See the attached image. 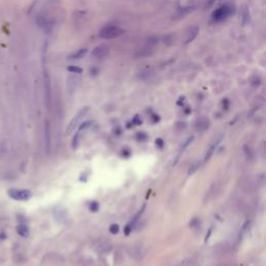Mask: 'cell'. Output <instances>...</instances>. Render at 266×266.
<instances>
[{
	"mask_svg": "<svg viewBox=\"0 0 266 266\" xmlns=\"http://www.w3.org/2000/svg\"><path fill=\"white\" fill-rule=\"evenodd\" d=\"M233 14H234V7L230 3H226L217 9H215L211 17L214 22H223L228 19L230 16H232Z\"/></svg>",
	"mask_w": 266,
	"mask_h": 266,
	"instance_id": "6da1fadb",
	"label": "cell"
},
{
	"mask_svg": "<svg viewBox=\"0 0 266 266\" xmlns=\"http://www.w3.org/2000/svg\"><path fill=\"white\" fill-rule=\"evenodd\" d=\"M124 33V29L117 25H107L99 32V36L104 40H113Z\"/></svg>",
	"mask_w": 266,
	"mask_h": 266,
	"instance_id": "7a4b0ae2",
	"label": "cell"
},
{
	"mask_svg": "<svg viewBox=\"0 0 266 266\" xmlns=\"http://www.w3.org/2000/svg\"><path fill=\"white\" fill-rule=\"evenodd\" d=\"M87 111H88V107H83L82 109H80V110L77 112V115H75L74 117L72 119V121H71V123L69 124L68 128H67V134H71L73 131H74L75 129L77 128V126L80 124L81 120L83 119V117L86 115Z\"/></svg>",
	"mask_w": 266,
	"mask_h": 266,
	"instance_id": "3957f363",
	"label": "cell"
},
{
	"mask_svg": "<svg viewBox=\"0 0 266 266\" xmlns=\"http://www.w3.org/2000/svg\"><path fill=\"white\" fill-rule=\"evenodd\" d=\"M9 198L16 201H27L31 198V192L27 189H9L7 191Z\"/></svg>",
	"mask_w": 266,
	"mask_h": 266,
	"instance_id": "277c9868",
	"label": "cell"
},
{
	"mask_svg": "<svg viewBox=\"0 0 266 266\" xmlns=\"http://www.w3.org/2000/svg\"><path fill=\"white\" fill-rule=\"evenodd\" d=\"M109 53V47L104 44L97 46L93 49L92 51V56L96 59H102V58L106 57Z\"/></svg>",
	"mask_w": 266,
	"mask_h": 266,
	"instance_id": "5b68a950",
	"label": "cell"
},
{
	"mask_svg": "<svg viewBox=\"0 0 266 266\" xmlns=\"http://www.w3.org/2000/svg\"><path fill=\"white\" fill-rule=\"evenodd\" d=\"M259 186V183L256 179L252 178V177H246V178H243L242 180V189L244 190L245 192H253L255 191L256 189Z\"/></svg>",
	"mask_w": 266,
	"mask_h": 266,
	"instance_id": "8992f818",
	"label": "cell"
},
{
	"mask_svg": "<svg viewBox=\"0 0 266 266\" xmlns=\"http://www.w3.org/2000/svg\"><path fill=\"white\" fill-rule=\"evenodd\" d=\"M36 24H38V27L42 28V29L46 32L51 31L52 27H53L52 21L48 19L47 17H45V16H38V17H36Z\"/></svg>",
	"mask_w": 266,
	"mask_h": 266,
	"instance_id": "52a82bcc",
	"label": "cell"
},
{
	"mask_svg": "<svg viewBox=\"0 0 266 266\" xmlns=\"http://www.w3.org/2000/svg\"><path fill=\"white\" fill-rule=\"evenodd\" d=\"M200 28L196 25H191L186 29L185 31V36H184V43L185 44H189L192 41H194V38L198 36Z\"/></svg>",
	"mask_w": 266,
	"mask_h": 266,
	"instance_id": "ba28073f",
	"label": "cell"
},
{
	"mask_svg": "<svg viewBox=\"0 0 266 266\" xmlns=\"http://www.w3.org/2000/svg\"><path fill=\"white\" fill-rule=\"evenodd\" d=\"M145 207H146V206H145V205H144L143 208H141L138 211H137V213L134 215V217H132V219H131V220H130V223H129V224H128V226L126 227V231H125L126 234H129L130 231H131L132 229H133V227H134L135 225H136V223H137V221H138L139 217L141 216V214H143L144 210H145Z\"/></svg>",
	"mask_w": 266,
	"mask_h": 266,
	"instance_id": "9c48e42d",
	"label": "cell"
},
{
	"mask_svg": "<svg viewBox=\"0 0 266 266\" xmlns=\"http://www.w3.org/2000/svg\"><path fill=\"white\" fill-rule=\"evenodd\" d=\"M249 20H251V13H249V9L246 5L241 9V13H240V22L242 24V26H246L249 24Z\"/></svg>",
	"mask_w": 266,
	"mask_h": 266,
	"instance_id": "30bf717a",
	"label": "cell"
},
{
	"mask_svg": "<svg viewBox=\"0 0 266 266\" xmlns=\"http://www.w3.org/2000/svg\"><path fill=\"white\" fill-rule=\"evenodd\" d=\"M209 125H210V122L207 117H201L196 121V129L198 131H205L206 129H208Z\"/></svg>",
	"mask_w": 266,
	"mask_h": 266,
	"instance_id": "8fae6325",
	"label": "cell"
},
{
	"mask_svg": "<svg viewBox=\"0 0 266 266\" xmlns=\"http://www.w3.org/2000/svg\"><path fill=\"white\" fill-rule=\"evenodd\" d=\"M194 11L192 7H181L176 12V14L174 15V18L176 19H181V18H185V16H187L188 14H190Z\"/></svg>",
	"mask_w": 266,
	"mask_h": 266,
	"instance_id": "7c38bea8",
	"label": "cell"
},
{
	"mask_svg": "<svg viewBox=\"0 0 266 266\" xmlns=\"http://www.w3.org/2000/svg\"><path fill=\"white\" fill-rule=\"evenodd\" d=\"M220 141H221V137H219V138L217 139V141H215V143L213 144V145H211V146H210V148H209L208 151H207L206 155H205V159H204V161H205V162H208L209 160H210V158L212 157L213 153H214V151H215V149H216L217 145H218V144L220 143Z\"/></svg>",
	"mask_w": 266,
	"mask_h": 266,
	"instance_id": "4fadbf2b",
	"label": "cell"
},
{
	"mask_svg": "<svg viewBox=\"0 0 266 266\" xmlns=\"http://www.w3.org/2000/svg\"><path fill=\"white\" fill-rule=\"evenodd\" d=\"M86 53H87V49L86 48H83V49H79V50H76L75 52H73L69 56V58L70 59H80V58L84 57L86 55Z\"/></svg>",
	"mask_w": 266,
	"mask_h": 266,
	"instance_id": "5bb4252c",
	"label": "cell"
},
{
	"mask_svg": "<svg viewBox=\"0 0 266 266\" xmlns=\"http://www.w3.org/2000/svg\"><path fill=\"white\" fill-rule=\"evenodd\" d=\"M76 75L77 74H75V77H71V78H69L68 87H69V90L71 91V93L74 92V91L76 90V86L79 84V82H80V79H79Z\"/></svg>",
	"mask_w": 266,
	"mask_h": 266,
	"instance_id": "9a60e30c",
	"label": "cell"
},
{
	"mask_svg": "<svg viewBox=\"0 0 266 266\" xmlns=\"http://www.w3.org/2000/svg\"><path fill=\"white\" fill-rule=\"evenodd\" d=\"M17 232L20 236L24 237V238L29 236V233H30L29 229H28V227L26 226V225H19V226L17 227Z\"/></svg>",
	"mask_w": 266,
	"mask_h": 266,
	"instance_id": "2e32d148",
	"label": "cell"
},
{
	"mask_svg": "<svg viewBox=\"0 0 266 266\" xmlns=\"http://www.w3.org/2000/svg\"><path fill=\"white\" fill-rule=\"evenodd\" d=\"M129 254L131 257L135 258V259H139V258L143 257V251H141V247H132L131 249L129 251Z\"/></svg>",
	"mask_w": 266,
	"mask_h": 266,
	"instance_id": "e0dca14e",
	"label": "cell"
},
{
	"mask_svg": "<svg viewBox=\"0 0 266 266\" xmlns=\"http://www.w3.org/2000/svg\"><path fill=\"white\" fill-rule=\"evenodd\" d=\"M45 135H46V149H47V153H49L50 144H51V133H50V128H49V125H48V124H46Z\"/></svg>",
	"mask_w": 266,
	"mask_h": 266,
	"instance_id": "ac0fdd59",
	"label": "cell"
},
{
	"mask_svg": "<svg viewBox=\"0 0 266 266\" xmlns=\"http://www.w3.org/2000/svg\"><path fill=\"white\" fill-rule=\"evenodd\" d=\"M200 166H201V161H200V160H196V161H194V163L190 165V167L188 168V174H189V175L194 174L196 170H199Z\"/></svg>",
	"mask_w": 266,
	"mask_h": 266,
	"instance_id": "d6986e66",
	"label": "cell"
},
{
	"mask_svg": "<svg viewBox=\"0 0 266 266\" xmlns=\"http://www.w3.org/2000/svg\"><path fill=\"white\" fill-rule=\"evenodd\" d=\"M68 71L73 74H81L83 72L82 69L80 67H77V66H69L68 67Z\"/></svg>",
	"mask_w": 266,
	"mask_h": 266,
	"instance_id": "ffe728a7",
	"label": "cell"
},
{
	"mask_svg": "<svg viewBox=\"0 0 266 266\" xmlns=\"http://www.w3.org/2000/svg\"><path fill=\"white\" fill-rule=\"evenodd\" d=\"M251 82H252V84H253V85H255V86H258V85L261 84V78H260V77H258V76H254V77H252Z\"/></svg>",
	"mask_w": 266,
	"mask_h": 266,
	"instance_id": "44dd1931",
	"label": "cell"
},
{
	"mask_svg": "<svg viewBox=\"0 0 266 266\" xmlns=\"http://www.w3.org/2000/svg\"><path fill=\"white\" fill-rule=\"evenodd\" d=\"M90 209L93 211V212H97V211H98V209H99V204H98V203H96V202L91 203Z\"/></svg>",
	"mask_w": 266,
	"mask_h": 266,
	"instance_id": "7402d4cb",
	"label": "cell"
},
{
	"mask_svg": "<svg viewBox=\"0 0 266 266\" xmlns=\"http://www.w3.org/2000/svg\"><path fill=\"white\" fill-rule=\"evenodd\" d=\"M109 231H110L111 234H117L119 232V226L117 225H111L110 228H109Z\"/></svg>",
	"mask_w": 266,
	"mask_h": 266,
	"instance_id": "603a6c76",
	"label": "cell"
},
{
	"mask_svg": "<svg viewBox=\"0 0 266 266\" xmlns=\"http://www.w3.org/2000/svg\"><path fill=\"white\" fill-rule=\"evenodd\" d=\"M92 124H93V122H91V121L84 122V123H83L82 125L80 126V129H79V130H80V131H81V130H84V129H86V128H87V127H90V126L92 125Z\"/></svg>",
	"mask_w": 266,
	"mask_h": 266,
	"instance_id": "cb8c5ba5",
	"label": "cell"
}]
</instances>
